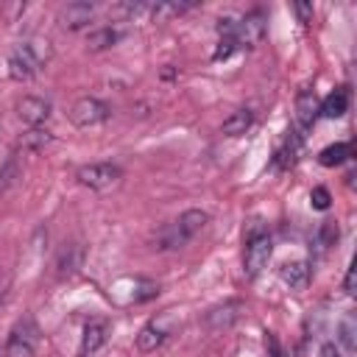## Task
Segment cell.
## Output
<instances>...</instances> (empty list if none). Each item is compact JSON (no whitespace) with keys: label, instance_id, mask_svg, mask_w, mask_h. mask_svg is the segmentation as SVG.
Returning <instances> with one entry per match:
<instances>
[{"label":"cell","instance_id":"1","mask_svg":"<svg viewBox=\"0 0 357 357\" xmlns=\"http://www.w3.org/2000/svg\"><path fill=\"white\" fill-rule=\"evenodd\" d=\"M206 223H209V215L204 209H187L173 223H167L165 229H159L156 248H162V251H167V248H184Z\"/></svg>","mask_w":357,"mask_h":357},{"label":"cell","instance_id":"2","mask_svg":"<svg viewBox=\"0 0 357 357\" xmlns=\"http://www.w3.org/2000/svg\"><path fill=\"white\" fill-rule=\"evenodd\" d=\"M47 59H50L47 42H39V39L22 42V45H17V47L11 50V56H8V75H11L14 81H28V78H33V75L42 70V64H45Z\"/></svg>","mask_w":357,"mask_h":357},{"label":"cell","instance_id":"3","mask_svg":"<svg viewBox=\"0 0 357 357\" xmlns=\"http://www.w3.org/2000/svg\"><path fill=\"white\" fill-rule=\"evenodd\" d=\"M81 187H89L95 192H112L120 187L123 181V170L112 162H92V165H81L75 173Z\"/></svg>","mask_w":357,"mask_h":357},{"label":"cell","instance_id":"4","mask_svg":"<svg viewBox=\"0 0 357 357\" xmlns=\"http://www.w3.org/2000/svg\"><path fill=\"white\" fill-rule=\"evenodd\" d=\"M271 254H273V243H271L268 231H254V234H248V240H245V254H243V273H245V279H257V276L268 268Z\"/></svg>","mask_w":357,"mask_h":357},{"label":"cell","instance_id":"5","mask_svg":"<svg viewBox=\"0 0 357 357\" xmlns=\"http://www.w3.org/2000/svg\"><path fill=\"white\" fill-rule=\"evenodd\" d=\"M39 346V326L33 324V318H22L14 324L8 343H6V354L8 357H33Z\"/></svg>","mask_w":357,"mask_h":357},{"label":"cell","instance_id":"6","mask_svg":"<svg viewBox=\"0 0 357 357\" xmlns=\"http://www.w3.org/2000/svg\"><path fill=\"white\" fill-rule=\"evenodd\" d=\"M109 117V106L98 98H78L70 109V123L75 128H92Z\"/></svg>","mask_w":357,"mask_h":357},{"label":"cell","instance_id":"7","mask_svg":"<svg viewBox=\"0 0 357 357\" xmlns=\"http://www.w3.org/2000/svg\"><path fill=\"white\" fill-rule=\"evenodd\" d=\"M231 39H234L237 47H257L265 39V14L262 11H251L243 20H237Z\"/></svg>","mask_w":357,"mask_h":357},{"label":"cell","instance_id":"8","mask_svg":"<svg viewBox=\"0 0 357 357\" xmlns=\"http://www.w3.org/2000/svg\"><path fill=\"white\" fill-rule=\"evenodd\" d=\"M170 321H173V315H162V318L148 321L137 335V349L139 351H156L170 335Z\"/></svg>","mask_w":357,"mask_h":357},{"label":"cell","instance_id":"9","mask_svg":"<svg viewBox=\"0 0 357 357\" xmlns=\"http://www.w3.org/2000/svg\"><path fill=\"white\" fill-rule=\"evenodd\" d=\"M17 114L22 123H28L31 128H39L47 117H50V103L39 95H22L17 100Z\"/></svg>","mask_w":357,"mask_h":357},{"label":"cell","instance_id":"10","mask_svg":"<svg viewBox=\"0 0 357 357\" xmlns=\"http://www.w3.org/2000/svg\"><path fill=\"white\" fill-rule=\"evenodd\" d=\"M92 17H95L92 3H67L59 11V25L67 28V31H78V28H86Z\"/></svg>","mask_w":357,"mask_h":357},{"label":"cell","instance_id":"11","mask_svg":"<svg viewBox=\"0 0 357 357\" xmlns=\"http://www.w3.org/2000/svg\"><path fill=\"white\" fill-rule=\"evenodd\" d=\"M349 100H351V92L349 86H337L335 92H329L321 106H318V117H326V120H337L349 112Z\"/></svg>","mask_w":357,"mask_h":357},{"label":"cell","instance_id":"12","mask_svg":"<svg viewBox=\"0 0 357 357\" xmlns=\"http://www.w3.org/2000/svg\"><path fill=\"white\" fill-rule=\"evenodd\" d=\"M279 276H282V282L290 287V290H296V293H301L307 284H310V265L304 262V259H293V262H282V268H279Z\"/></svg>","mask_w":357,"mask_h":357},{"label":"cell","instance_id":"13","mask_svg":"<svg viewBox=\"0 0 357 357\" xmlns=\"http://www.w3.org/2000/svg\"><path fill=\"white\" fill-rule=\"evenodd\" d=\"M106 343V321H89L81 332V346H78V357H89L95 354L100 346Z\"/></svg>","mask_w":357,"mask_h":357},{"label":"cell","instance_id":"14","mask_svg":"<svg viewBox=\"0 0 357 357\" xmlns=\"http://www.w3.org/2000/svg\"><path fill=\"white\" fill-rule=\"evenodd\" d=\"M318 106H321V100H318L315 89H301L298 92V98H296V114H298V126L301 128H310L318 120Z\"/></svg>","mask_w":357,"mask_h":357},{"label":"cell","instance_id":"15","mask_svg":"<svg viewBox=\"0 0 357 357\" xmlns=\"http://www.w3.org/2000/svg\"><path fill=\"white\" fill-rule=\"evenodd\" d=\"M251 126H254V112H251V109H234V112L223 120L220 131H223L226 137H243Z\"/></svg>","mask_w":357,"mask_h":357},{"label":"cell","instance_id":"16","mask_svg":"<svg viewBox=\"0 0 357 357\" xmlns=\"http://www.w3.org/2000/svg\"><path fill=\"white\" fill-rule=\"evenodd\" d=\"M22 178V165H20V156L11 153L6 156V162L0 165V195L3 192H11Z\"/></svg>","mask_w":357,"mask_h":357},{"label":"cell","instance_id":"17","mask_svg":"<svg viewBox=\"0 0 357 357\" xmlns=\"http://www.w3.org/2000/svg\"><path fill=\"white\" fill-rule=\"evenodd\" d=\"M50 139H53V134L39 126V128H28V131L17 139V148H20L22 153H25V151H28V153H36V151H42L45 145H50Z\"/></svg>","mask_w":357,"mask_h":357},{"label":"cell","instance_id":"18","mask_svg":"<svg viewBox=\"0 0 357 357\" xmlns=\"http://www.w3.org/2000/svg\"><path fill=\"white\" fill-rule=\"evenodd\" d=\"M351 153H354L351 142H335V145H326V148L318 153V162H321L324 167H337V165L349 162Z\"/></svg>","mask_w":357,"mask_h":357},{"label":"cell","instance_id":"19","mask_svg":"<svg viewBox=\"0 0 357 357\" xmlns=\"http://www.w3.org/2000/svg\"><path fill=\"white\" fill-rule=\"evenodd\" d=\"M298 151H301V137L290 131L287 139H284V145L276 151V165H279V167H290V165H296Z\"/></svg>","mask_w":357,"mask_h":357},{"label":"cell","instance_id":"20","mask_svg":"<svg viewBox=\"0 0 357 357\" xmlns=\"http://www.w3.org/2000/svg\"><path fill=\"white\" fill-rule=\"evenodd\" d=\"M117 39H120V33L114 28H100V31L89 33V47L92 50H103V47H112Z\"/></svg>","mask_w":357,"mask_h":357},{"label":"cell","instance_id":"21","mask_svg":"<svg viewBox=\"0 0 357 357\" xmlns=\"http://www.w3.org/2000/svg\"><path fill=\"white\" fill-rule=\"evenodd\" d=\"M78 265H81V248H78V245H70V248L61 254L59 268H61V273H73Z\"/></svg>","mask_w":357,"mask_h":357},{"label":"cell","instance_id":"22","mask_svg":"<svg viewBox=\"0 0 357 357\" xmlns=\"http://www.w3.org/2000/svg\"><path fill=\"white\" fill-rule=\"evenodd\" d=\"M310 204H312V209L326 212V209H329V204H332L329 190H326V187H312V192H310Z\"/></svg>","mask_w":357,"mask_h":357},{"label":"cell","instance_id":"23","mask_svg":"<svg viewBox=\"0 0 357 357\" xmlns=\"http://www.w3.org/2000/svg\"><path fill=\"white\" fill-rule=\"evenodd\" d=\"M340 343L346 346V351H354V315H346L340 324Z\"/></svg>","mask_w":357,"mask_h":357},{"label":"cell","instance_id":"24","mask_svg":"<svg viewBox=\"0 0 357 357\" xmlns=\"http://www.w3.org/2000/svg\"><path fill=\"white\" fill-rule=\"evenodd\" d=\"M237 50V45H234V39H229V36H220V42H218V50H215V61H220V59H229L231 53Z\"/></svg>","mask_w":357,"mask_h":357},{"label":"cell","instance_id":"25","mask_svg":"<svg viewBox=\"0 0 357 357\" xmlns=\"http://www.w3.org/2000/svg\"><path fill=\"white\" fill-rule=\"evenodd\" d=\"M293 8H296V14H298V20H301L304 25L312 22V3H296Z\"/></svg>","mask_w":357,"mask_h":357},{"label":"cell","instance_id":"26","mask_svg":"<svg viewBox=\"0 0 357 357\" xmlns=\"http://www.w3.org/2000/svg\"><path fill=\"white\" fill-rule=\"evenodd\" d=\"M354 282H357V268H354V265H349L346 279H343V290H346L349 296H354Z\"/></svg>","mask_w":357,"mask_h":357},{"label":"cell","instance_id":"27","mask_svg":"<svg viewBox=\"0 0 357 357\" xmlns=\"http://www.w3.org/2000/svg\"><path fill=\"white\" fill-rule=\"evenodd\" d=\"M6 293H8V276H0V307L6 301Z\"/></svg>","mask_w":357,"mask_h":357},{"label":"cell","instance_id":"28","mask_svg":"<svg viewBox=\"0 0 357 357\" xmlns=\"http://www.w3.org/2000/svg\"><path fill=\"white\" fill-rule=\"evenodd\" d=\"M321 357H340V354L335 351V346H332V343H326V346L321 349Z\"/></svg>","mask_w":357,"mask_h":357}]
</instances>
